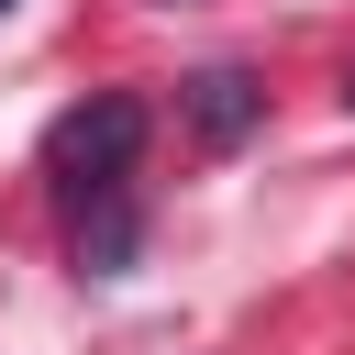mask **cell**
I'll return each mask as SVG.
<instances>
[{
    "label": "cell",
    "instance_id": "cell-1",
    "mask_svg": "<svg viewBox=\"0 0 355 355\" xmlns=\"http://www.w3.org/2000/svg\"><path fill=\"white\" fill-rule=\"evenodd\" d=\"M133 155H144V100H133V89H100V100L55 111V133H44V178H55L67 200L133 189Z\"/></svg>",
    "mask_w": 355,
    "mask_h": 355
},
{
    "label": "cell",
    "instance_id": "cell-2",
    "mask_svg": "<svg viewBox=\"0 0 355 355\" xmlns=\"http://www.w3.org/2000/svg\"><path fill=\"white\" fill-rule=\"evenodd\" d=\"M178 111H189V133H200L211 155H233V144L266 122V89H255L244 67H200V78H178Z\"/></svg>",
    "mask_w": 355,
    "mask_h": 355
},
{
    "label": "cell",
    "instance_id": "cell-3",
    "mask_svg": "<svg viewBox=\"0 0 355 355\" xmlns=\"http://www.w3.org/2000/svg\"><path fill=\"white\" fill-rule=\"evenodd\" d=\"M78 266H89V277H122V266H133V189L78 200Z\"/></svg>",
    "mask_w": 355,
    "mask_h": 355
},
{
    "label": "cell",
    "instance_id": "cell-4",
    "mask_svg": "<svg viewBox=\"0 0 355 355\" xmlns=\"http://www.w3.org/2000/svg\"><path fill=\"white\" fill-rule=\"evenodd\" d=\"M344 100H355V78H344Z\"/></svg>",
    "mask_w": 355,
    "mask_h": 355
},
{
    "label": "cell",
    "instance_id": "cell-5",
    "mask_svg": "<svg viewBox=\"0 0 355 355\" xmlns=\"http://www.w3.org/2000/svg\"><path fill=\"white\" fill-rule=\"evenodd\" d=\"M0 11H11V0H0Z\"/></svg>",
    "mask_w": 355,
    "mask_h": 355
}]
</instances>
